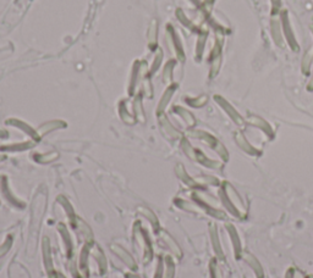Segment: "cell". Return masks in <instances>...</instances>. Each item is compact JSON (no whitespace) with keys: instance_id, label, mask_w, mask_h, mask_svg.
Masks as SVG:
<instances>
[{"instance_id":"obj_10","label":"cell","mask_w":313,"mask_h":278,"mask_svg":"<svg viewBox=\"0 0 313 278\" xmlns=\"http://www.w3.org/2000/svg\"><path fill=\"white\" fill-rule=\"evenodd\" d=\"M246 123H249L250 126L254 127V128H258L260 132H263L264 135L268 137V139H273L275 137V132H274L273 126L270 125L267 120H264L263 117L258 115H251L247 116Z\"/></svg>"},{"instance_id":"obj_4","label":"cell","mask_w":313,"mask_h":278,"mask_svg":"<svg viewBox=\"0 0 313 278\" xmlns=\"http://www.w3.org/2000/svg\"><path fill=\"white\" fill-rule=\"evenodd\" d=\"M182 148H184L185 153L187 154V156L195 161L200 162L201 165L205 166V168L215 170V171H219V170H223L224 168V162L223 161H218V160L210 159L208 156H205L203 153L200 152V150L194 149L192 146L188 144L186 140H184V144H182Z\"/></svg>"},{"instance_id":"obj_6","label":"cell","mask_w":313,"mask_h":278,"mask_svg":"<svg viewBox=\"0 0 313 278\" xmlns=\"http://www.w3.org/2000/svg\"><path fill=\"white\" fill-rule=\"evenodd\" d=\"M214 101L218 104V105H219L220 109L223 110L228 116H229V119L233 121V122L237 127H244L245 125H246V119L241 115L239 111H237L236 107H235L229 100H227L224 97H221V96H214Z\"/></svg>"},{"instance_id":"obj_13","label":"cell","mask_w":313,"mask_h":278,"mask_svg":"<svg viewBox=\"0 0 313 278\" xmlns=\"http://www.w3.org/2000/svg\"><path fill=\"white\" fill-rule=\"evenodd\" d=\"M175 207H178L181 210L191 212V214L195 215H202V216H208L207 211L203 207H201L200 204H197L196 201H190V200H185V199H175L174 200Z\"/></svg>"},{"instance_id":"obj_14","label":"cell","mask_w":313,"mask_h":278,"mask_svg":"<svg viewBox=\"0 0 313 278\" xmlns=\"http://www.w3.org/2000/svg\"><path fill=\"white\" fill-rule=\"evenodd\" d=\"M159 235H161V239L163 243H164L166 247H168V249L170 250V253L174 255L175 257H178V259H181L182 250H181V248L179 247V244L176 243L174 238H172L171 235L165 231H159Z\"/></svg>"},{"instance_id":"obj_2","label":"cell","mask_w":313,"mask_h":278,"mask_svg":"<svg viewBox=\"0 0 313 278\" xmlns=\"http://www.w3.org/2000/svg\"><path fill=\"white\" fill-rule=\"evenodd\" d=\"M192 198L194 201L200 204L201 207H203L207 211V215L211 217L215 218V220H221L225 221L228 220L227 212L224 211L223 207H221V202L219 199H217L214 195L210 194V193L204 192L203 189H194L192 193Z\"/></svg>"},{"instance_id":"obj_26","label":"cell","mask_w":313,"mask_h":278,"mask_svg":"<svg viewBox=\"0 0 313 278\" xmlns=\"http://www.w3.org/2000/svg\"><path fill=\"white\" fill-rule=\"evenodd\" d=\"M207 101H208V98L205 96H202V97L198 98V99L190 100V104L195 107H202L204 105V104H207Z\"/></svg>"},{"instance_id":"obj_21","label":"cell","mask_w":313,"mask_h":278,"mask_svg":"<svg viewBox=\"0 0 313 278\" xmlns=\"http://www.w3.org/2000/svg\"><path fill=\"white\" fill-rule=\"evenodd\" d=\"M175 274V264L170 256L164 257V278H172Z\"/></svg>"},{"instance_id":"obj_28","label":"cell","mask_w":313,"mask_h":278,"mask_svg":"<svg viewBox=\"0 0 313 278\" xmlns=\"http://www.w3.org/2000/svg\"><path fill=\"white\" fill-rule=\"evenodd\" d=\"M272 2V14L276 15L282 8V0H270Z\"/></svg>"},{"instance_id":"obj_31","label":"cell","mask_w":313,"mask_h":278,"mask_svg":"<svg viewBox=\"0 0 313 278\" xmlns=\"http://www.w3.org/2000/svg\"><path fill=\"white\" fill-rule=\"evenodd\" d=\"M311 31H312V34H313V25L311 26Z\"/></svg>"},{"instance_id":"obj_16","label":"cell","mask_w":313,"mask_h":278,"mask_svg":"<svg viewBox=\"0 0 313 278\" xmlns=\"http://www.w3.org/2000/svg\"><path fill=\"white\" fill-rule=\"evenodd\" d=\"M312 65H313V47L309 48L308 50L303 54L302 61H301L302 73L306 75V76H309V73H311Z\"/></svg>"},{"instance_id":"obj_18","label":"cell","mask_w":313,"mask_h":278,"mask_svg":"<svg viewBox=\"0 0 313 278\" xmlns=\"http://www.w3.org/2000/svg\"><path fill=\"white\" fill-rule=\"evenodd\" d=\"M138 212L143 216V217L147 218V220H148L149 222H151V224L153 225V227L155 228V231H161V228H159V221H158V218L155 217V215L153 214L152 210H149L148 208L141 207V208H138Z\"/></svg>"},{"instance_id":"obj_12","label":"cell","mask_w":313,"mask_h":278,"mask_svg":"<svg viewBox=\"0 0 313 278\" xmlns=\"http://www.w3.org/2000/svg\"><path fill=\"white\" fill-rule=\"evenodd\" d=\"M270 34H272L273 42L278 45L279 48H284L285 45V39L283 35V29H282V24H280L279 16L273 15L270 18Z\"/></svg>"},{"instance_id":"obj_11","label":"cell","mask_w":313,"mask_h":278,"mask_svg":"<svg viewBox=\"0 0 313 278\" xmlns=\"http://www.w3.org/2000/svg\"><path fill=\"white\" fill-rule=\"evenodd\" d=\"M241 260L246 263L247 266L252 270V272L254 273L256 278H264L266 277V272H264V269L260 264V261L257 259V256H254L252 253L250 251H244L242 256H241Z\"/></svg>"},{"instance_id":"obj_8","label":"cell","mask_w":313,"mask_h":278,"mask_svg":"<svg viewBox=\"0 0 313 278\" xmlns=\"http://www.w3.org/2000/svg\"><path fill=\"white\" fill-rule=\"evenodd\" d=\"M208 232H210L212 249H213L215 259L223 261L225 259V251L223 249V244H221L219 227H218V225L215 224V222H210V225H208Z\"/></svg>"},{"instance_id":"obj_17","label":"cell","mask_w":313,"mask_h":278,"mask_svg":"<svg viewBox=\"0 0 313 278\" xmlns=\"http://www.w3.org/2000/svg\"><path fill=\"white\" fill-rule=\"evenodd\" d=\"M178 175H179V177L181 178V181L184 182L185 184L187 186V187H190L192 189H200L201 188V186L198 184L197 182H196V179L191 178L190 176L186 173L185 169L182 168V166H179V168H178Z\"/></svg>"},{"instance_id":"obj_25","label":"cell","mask_w":313,"mask_h":278,"mask_svg":"<svg viewBox=\"0 0 313 278\" xmlns=\"http://www.w3.org/2000/svg\"><path fill=\"white\" fill-rule=\"evenodd\" d=\"M284 278H302V274L296 267H289Z\"/></svg>"},{"instance_id":"obj_30","label":"cell","mask_w":313,"mask_h":278,"mask_svg":"<svg viewBox=\"0 0 313 278\" xmlns=\"http://www.w3.org/2000/svg\"><path fill=\"white\" fill-rule=\"evenodd\" d=\"M306 278H313V274H308V276H306Z\"/></svg>"},{"instance_id":"obj_1","label":"cell","mask_w":313,"mask_h":278,"mask_svg":"<svg viewBox=\"0 0 313 278\" xmlns=\"http://www.w3.org/2000/svg\"><path fill=\"white\" fill-rule=\"evenodd\" d=\"M219 200L224 210L237 220H246L249 216V207L246 201L230 182H221L219 187Z\"/></svg>"},{"instance_id":"obj_22","label":"cell","mask_w":313,"mask_h":278,"mask_svg":"<svg viewBox=\"0 0 313 278\" xmlns=\"http://www.w3.org/2000/svg\"><path fill=\"white\" fill-rule=\"evenodd\" d=\"M92 254H93L94 259H96L98 263H99L100 270H102L104 272V271H106V267H107V261H106V256H104V254L102 253V251H100V249L98 247L94 250H92Z\"/></svg>"},{"instance_id":"obj_19","label":"cell","mask_w":313,"mask_h":278,"mask_svg":"<svg viewBox=\"0 0 313 278\" xmlns=\"http://www.w3.org/2000/svg\"><path fill=\"white\" fill-rule=\"evenodd\" d=\"M210 273L211 278H224L223 270H221L219 265V260H217L215 257L210 261Z\"/></svg>"},{"instance_id":"obj_9","label":"cell","mask_w":313,"mask_h":278,"mask_svg":"<svg viewBox=\"0 0 313 278\" xmlns=\"http://www.w3.org/2000/svg\"><path fill=\"white\" fill-rule=\"evenodd\" d=\"M234 140L235 143H236V145L239 146L245 154H247V155L253 156V158L262 155V152H260L258 148H256L241 131H236V132L234 133Z\"/></svg>"},{"instance_id":"obj_29","label":"cell","mask_w":313,"mask_h":278,"mask_svg":"<svg viewBox=\"0 0 313 278\" xmlns=\"http://www.w3.org/2000/svg\"><path fill=\"white\" fill-rule=\"evenodd\" d=\"M307 90L308 91H313V75H312V77L309 78V81H308V83H307Z\"/></svg>"},{"instance_id":"obj_15","label":"cell","mask_w":313,"mask_h":278,"mask_svg":"<svg viewBox=\"0 0 313 278\" xmlns=\"http://www.w3.org/2000/svg\"><path fill=\"white\" fill-rule=\"evenodd\" d=\"M110 248H112V251H114V253H115L117 256H119L120 259H121L124 263H125L127 266L130 267V269L136 270L137 266H136L135 260L132 259L131 255L127 253V251L124 249V248L119 247V245H116V244H112V245H110Z\"/></svg>"},{"instance_id":"obj_20","label":"cell","mask_w":313,"mask_h":278,"mask_svg":"<svg viewBox=\"0 0 313 278\" xmlns=\"http://www.w3.org/2000/svg\"><path fill=\"white\" fill-rule=\"evenodd\" d=\"M196 182L201 186H213V187H220L221 182L213 176H202L200 178H195Z\"/></svg>"},{"instance_id":"obj_7","label":"cell","mask_w":313,"mask_h":278,"mask_svg":"<svg viewBox=\"0 0 313 278\" xmlns=\"http://www.w3.org/2000/svg\"><path fill=\"white\" fill-rule=\"evenodd\" d=\"M225 231H227L228 237H229L231 247H233V251H234V256L236 260H241V256H242L244 254V244L242 240H241L240 233L239 231H237V228L235 227V225L233 222L227 221L224 225Z\"/></svg>"},{"instance_id":"obj_3","label":"cell","mask_w":313,"mask_h":278,"mask_svg":"<svg viewBox=\"0 0 313 278\" xmlns=\"http://www.w3.org/2000/svg\"><path fill=\"white\" fill-rule=\"evenodd\" d=\"M191 136L202 140L204 144H207L212 150H214V152L218 154V156H219L224 163L229 161V152H228V149L225 148L224 144L221 143L217 137H214L208 132H204V131H194V132L191 133Z\"/></svg>"},{"instance_id":"obj_24","label":"cell","mask_w":313,"mask_h":278,"mask_svg":"<svg viewBox=\"0 0 313 278\" xmlns=\"http://www.w3.org/2000/svg\"><path fill=\"white\" fill-rule=\"evenodd\" d=\"M179 114L182 116V119L186 121V123H187L188 126H195L196 120L195 117L191 115V113H188V111H186L184 109H179Z\"/></svg>"},{"instance_id":"obj_27","label":"cell","mask_w":313,"mask_h":278,"mask_svg":"<svg viewBox=\"0 0 313 278\" xmlns=\"http://www.w3.org/2000/svg\"><path fill=\"white\" fill-rule=\"evenodd\" d=\"M11 245H12V239H11V237H9L8 239H6L5 243L0 247V256H3L5 253H8V250L11 248Z\"/></svg>"},{"instance_id":"obj_5","label":"cell","mask_w":313,"mask_h":278,"mask_svg":"<svg viewBox=\"0 0 313 278\" xmlns=\"http://www.w3.org/2000/svg\"><path fill=\"white\" fill-rule=\"evenodd\" d=\"M280 24H282V29H283V35L284 39H285V43L289 45V48L291 49L292 51H298L300 50V44L296 41V35L295 32H293L291 21L289 18V12L288 10H282L280 11Z\"/></svg>"},{"instance_id":"obj_23","label":"cell","mask_w":313,"mask_h":278,"mask_svg":"<svg viewBox=\"0 0 313 278\" xmlns=\"http://www.w3.org/2000/svg\"><path fill=\"white\" fill-rule=\"evenodd\" d=\"M43 255L45 257V264H47L48 270H50L51 259H50V247H49L48 238H44V240H43Z\"/></svg>"}]
</instances>
